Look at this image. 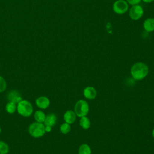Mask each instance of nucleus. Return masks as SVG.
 <instances>
[{"label":"nucleus","mask_w":154,"mask_h":154,"mask_svg":"<svg viewBox=\"0 0 154 154\" xmlns=\"http://www.w3.org/2000/svg\"><path fill=\"white\" fill-rule=\"evenodd\" d=\"M149 68L147 66L142 62L135 63L131 69V73L135 80L143 79L148 74Z\"/></svg>","instance_id":"1"},{"label":"nucleus","mask_w":154,"mask_h":154,"mask_svg":"<svg viewBox=\"0 0 154 154\" xmlns=\"http://www.w3.org/2000/svg\"><path fill=\"white\" fill-rule=\"evenodd\" d=\"M17 111L23 117H29L33 112L32 105L28 100H22L17 105Z\"/></svg>","instance_id":"2"},{"label":"nucleus","mask_w":154,"mask_h":154,"mask_svg":"<svg viewBox=\"0 0 154 154\" xmlns=\"http://www.w3.org/2000/svg\"><path fill=\"white\" fill-rule=\"evenodd\" d=\"M29 134L34 138H40L43 136L46 132L45 125L42 123L34 122L28 128Z\"/></svg>","instance_id":"3"},{"label":"nucleus","mask_w":154,"mask_h":154,"mask_svg":"<svg viewBox=\"0 0 154 154\" xmlns=\"http://www.w3.org/2000/svg\"><path fill=\"white\" fill-rule=\"evenodd\" d=\"M75 112L79 117L86 116L89 111V105L84 100H78L75 105Z\"/></svg>","instance_id":"4"},{"label":"nucleus","mask_w":154,"mask_h":154,"mask_svg":"<svg viewBox=\"0 0 154 154\" xmlns=\"http://www.w3.org/2000/svg\"><path fill=\"white\" fill-rule=\"evenodd\" d=\"M128 4L125 0H117L112 5L113 11L118 14H123L128 10Z\"/></svg>","instance_id":"5"},{"label":"nucleus","mask_w":154,"mask_h":154,"mask_svg":"<svg viewBox=\"0 0 154 154\" xmlns=\"http://www.w3.org/2000/svg\"><path fill=\"white\" fill-rule=\"evenodd\" d=\"M143 13L144 11L142 7L137 4L132 5V7L130 8L129 14L131 19L137 20L142 17Z\"/></svg>","instance_id":"6"},{"label":"nucleus","mask_w":154,"mask_h":154,"mask_svg":"<svg viewBox=\"0 0 154 154\" xmlns=\"http://www.w3.org/2000/svg\"><path fill=\"white\" fill-rule=\"evenodd\" d=\"M8 100L10 102H14V103H18L22 100V97L20 93L16 90H11L7 94Z\"/></svg>","instance_id":"7"},{"label":"nucleus","mask_w":154,"mask_h":154,"mask_svg":"<svg viewBox=\"0 0 154 154\" xmlns=\"http://www.w3.org/2000/svg\"><path fill=\"white\" fill-rule=\"evenodd\" d=\"M35 104L39 108L45 109L49 107L50 105V100L46 96H40L36 99Z\"/></svg>","instance_id":"8"},{"label":"nucleus","mask_w":154,"mask_h":154,"mask_svg":"<svg viewBox=\"0 0 154 154\" xmlns=\"http://www.w3.org/2000/svg\"><path fill=\"white\" fill-rule=\"evenodd\" d=\"M83 93L84 97L89 100L94 99L97 95V91L93 87H87L85 88Z\"/></svg>","instance_id":"9"},{"label":"nucleus","mask_w":154,"mask_h":154,"mask_svg":"<svg viewBox=\"0 0 154 154\" xmlns=\"http://www.w3.org/2000/svg\"><path fill=\"white\" fill-rule=\"evenodd\" d=\"M76 114L75 111L72 110L67 111L64 114V120L66 123L72 124L76 120Z\"/></svg>","instance_id":"10"},{"label":"nucleus","mask_w":154,"mask_h":154,"mask_svg":"<svg viewBox=\"0 0 154 154\" xmlns=\"http://www.w3.org/2000/svg\"><path fill=\"white\" fill-rule=\"evenodd\" d=\"M57 118L55 114L51 113L46 116L45 120L44 121V125L45 126H49L51 127L54 126L57 122Z\"/></svg>","instance_id":"11"},{"label":"nucleus","mask_w":154,"mask_h":154,"mask_svg":"<svg viewBox=\"0 0 154 154\" xmlns=\"http://www.w3.org/2000/svg\"><path fill=\"white\" fill-rule=\"evenodd\" d=\"M143 27L147 32L154 31V18H148L143 23Z\"/></svg>","instance_id":"12"},{"label":"nucleus","mask_w":154,"mask_h":154,"mask_svg":"<svg viewBox=\"0 0 154 154\" xmlns=\"http://www.w3.org/2000/svg\"><path fill=\"white\" fill-rule=\"evenodd\" d=\"M34 117L37 122L43 123L46 118V115L43 111L38 110L35 112L34 114Z\"/></svg>","instance_id":"13"},{"label":"nucleus","mask_w":154,"mask_h":154,"mask_svg":"<svg viewBox=\"0 0 154 154\" xmlns=\"http://www.w3.org/2000/svg\"><path fill=\"white\" fill-rule=\"evenodd\" d=\"M80 126L84 129H88L90 126V121L86 116L82 117L79 121Z\"/></svg>","instance_id":"14"},{"label":"nucleus","mask_w":154,"mask_h":154,"mask_svg":"<svg viewBox=\"0 0 154 154\" xmlns=\"http://www.w3.org/2000/svg\"><path fill=\"white\" fill-rule=\"evenodd\" d=\"M91 150L90 146L87 144H82L78 149L79 154H91Z\"/></svg>","instance_id":"15"},{"label":"nucleus","mask_w":154,"mask_h":154,"mask_svg":"<svg viewBox=\"0 0 154 154\" xmlns=\"http://www.w3.org/2000/svg\"><path fill=\"white\" fill-rule=\"evenodd\" d=\"M17 109V105L12 102L8 101L5 105V110L9 114H13Z\"/></svg>","instance_id":"16"},{"label":"nucleus","mask_w":154,"mask_h":154,"mask_svg":"<svg viewBox=\"0 0 154 154\" xmlns=\"http://www.w3.org/2000/svg\"><path fill=\"white\" fill-rule=\"evenodd\" d=\"M9 151V147L7 143L0 141V154H7Z\"/></svg>","instance_id":"17"},{"label":"nucleus","mask_w":154,"mask_h":154,"mask_svg":"<svg viewBox=\"0 0 154 154\" xmlns=\"http://www.w3.org/2000/svg\"><path fill=\"white\" fill-rule=\"evenodd\" d=\"M70 128L71 127L70 126V124L67 123H64L60 126V130L62 134H67L70 131Z\"/></svg>","instance_id":"18"},{"label":"nucleus","mask_w":154,"mask_h":154,"mask_svg":"<svg viewBox=\"0 0 154 154\" xmlns=\"http://www.w3.org/2000/svg\"><path fill=\"white\" fill-rule=\"evenodd\" d=\"M7 88V82L4 78L0 76V93H2Z\"/></svg>","instance_id":"19"},{"label":"nucleus","mask_w":154,"mask_h":154,"mask_svg":"<svg viewBox=\"0 0 154 154\" xmlns=\"http://www.w3.org/2000/svg\"><path fill=\"white\" fill-rule=\"evenodd\" d=\"M141 1V0H126V1L128 4L132 5H134L138 4V3L140 2Z\"/></svg>","instance_id":"20"},{"label":"nucleus","mask_w":154,"mask_h":154,"mask_svg":"<svg viewBox=\"0 0 154 154\" xmlns=\"http://www.w3.org/2000/svg\"><path fill=\"white\" fill-rule=\"evenodd\" d=\"M52 130V127L49 126H45V131L47 132H51Z\"/></svg>","instance_id":"21"},{"label":"nucleus","mask_w":154,"mask_h":154,"mask_svg":"<svg viewBox=\"0 0 154 154\" xmlns=\"http://www.w3.org/2000/svg\"><path fill=\"white\" fill-rule=\"evenodd\" d=\"M142 1L146 3H150V2H152V1H153L154 0H142Z\"/></svg>","instance_id":"22"},{"label":"nucleus","mask_w":154,"mask_h":154,"mask_svg":"<svg viewBox=\"0 0 154 154\" xmlns=\"http://www.w3.org/2000/svg\"><path fill=\"white\" fill-rule=\"evenodd\" d=\"M152 136H153V137L154 138V129H153V131H152Z\"/></svg>","instance_id":"23"},{"label":"nucleus","mask_w":154,"mask_h":154,"mask_svg":"<svg viewBox=\"0 0 154 154\" xmlns=\"http://www.w3.org/2000/svg\"><path fill=\"white\" fill-rule=\"evenodd\" d=\"M1 127H0V134H1Z\"/></svg>","instance_id":"24"}]
</instances>
